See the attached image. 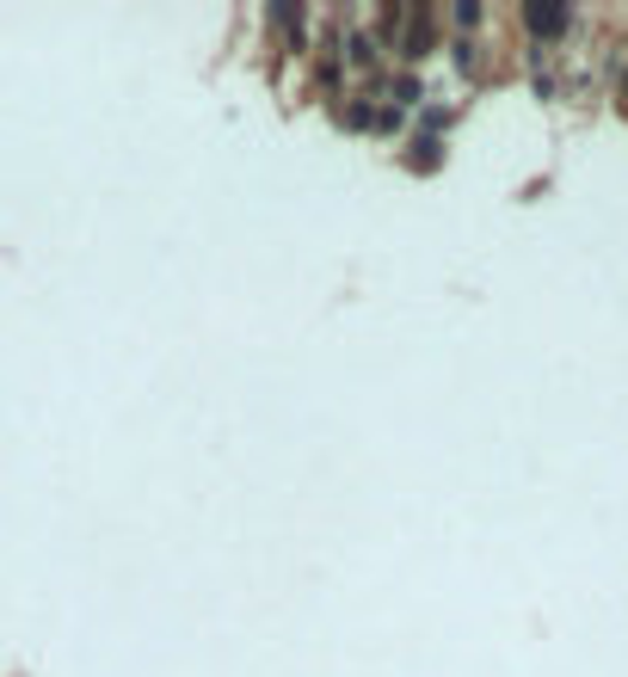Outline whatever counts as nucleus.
Here are the masks:
<instances>
[{
	"mask_svg": "<svg viewBox=\"0 0 628 677\" xmlns=\"http://www.w3.org/2000/svg\"><path fill=\"white\" fill-rule=\"evenodd\" d=\"M524 25L554 38V31H567V7H524Z\"/></svg>",
	"mask_w": 628,
	"mask_h": 677,
	"instance_id": "obj_1",
	"label": "nucleus"
}]
</instances>
